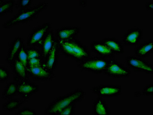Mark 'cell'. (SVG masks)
<instances>
[{"label":"cell","instance_id":"52a82bcc","mask_svg":"<svg viewBox=\"0 0 153 115\" xmlns=\"http://www.w3.org/2000/svg\"><path fill=\"white\" fill-rule=\"evenodd\" d=\"M103 74L114 78H126L131 75V71L121 63L116 60L114 58L109 59L108 63Z\"/></svg>","mask_w":153,"mask_h":115},{"label":"cell","instance_id":"ba28073f","mask_svg":"<svg viewBox=\"0 0 153 115\" xmlns=\"http://www.w3.org/2000/svg\"><path fill=\"white\" fill-rule=\"evenodd\" d=\"M91 91L98 97L102 98H115L121 95L122 88L121 85H98L91 88Z\"/></svg>","mask_w":153,"mask_h":115},{"label":"cell","instance_id":"1f68e13d","mask_svg":"<svg viewBox=\"0 0 153 115\" xmlns=\"http://www.w3.org/2000/svg\"><path fill=\"white\" fill-rule=\"evenodd\" d=\"M144 7L146 10L152 11L153 10V0H150L147 1L145 3Z\"/></svg>","mask_w":153,"mask_h":115},{"label":"cell","instance_id":"44dd1931","mask_svg":"<svg viewBox=\"0 0 153 115\" xmlns=\"http://www.w3.org/2000/svg\"><path fill=\"white\" fill-rule=\"evenodd\" d=\"M28 100H29L22 97L19 99L11 98L2 104L1 109L3 111L6 112H13L26 103Z\"/></svg>","mask_w":153,"mask_h":115},{"label":"cell","instance_id":"7c38bea8","mask_svg":"<svg viewBox=\"0 0 153 115\" xmlns=\"http://www.w3.org/2000/svg\"><path fill=\"white\" fill-rule=\"evenodd\" d=\"M60 52L58 42L56 39L52 49L43 61V66L50 71L54 72L58 64Z\"/></svg>","mask_w":153,"mask_h":115},{"label":"cell","instance_id":"9c48e42d","mask_svg":"<svg viewBox=\"0 0 153 115\" xmlns=\"http://www.w3.org/2000/svg\"><path fill=\"white\" fill-rule=\"evenodd\" d=\"M29 77L36 81L46 82L54 79L56 75L54 72H51L43 66L27 68Z\"/></svg>","mask_w":153,"mask_h":115},{"label":"cell","instance_id":"7402d4cb","mask_svg":"<svg viewBox=\"0 0 153 115\" xmlns=\"http://www.w3.org/2000/svg\"><path fill=\"white\" fill-rule=\"evenodd\" d=\"M18 93V83L13 81L7 83L6 86L1 94V98L2 100H7L16 96Z\"/></svg>","mask_w":153,"mask_h":115},{"label":"cell","instance_id":"f546056e","mask_svg":"<svg viewBox=\"0 0 153 115\" xmlns=\"http://www.w3.org/2000/svg\"><path fill=\"white\" fill-rule=\"evenodd\" d=\"M43 60L42 58H33V59L29 60L27 67L38 66L43 65Z\"/></svg>","mask_w":153,"mask_h":115},{"label":"cell","instance_id":"7a4b0ae2","mask_svg":"<svg viewBox=\"0 0 153 115\" xmlns=\"http://www.w3.org/2000/svg\"><path fill=\"white\" fill-rule=\"evenodd\" d=\"M86 93L81 88L76 89L63 95L58 96L52 101L45 110V115H58L59 112L72 104L80 102Z\"/></svg>","mask_w":153,"mask_h":115},{"label":"cell","instance_id":"e0dca14e","mask_svg":"<svg viewBox=\"0 0 153 115\" xmlns=\"http://www.w3.org/2000/svg\"><path fill=\"white\" fill-rule=\"evenodd\" d=\"M134 55L145 59L153 53V40L149 39L136 46L133 51Z\"/></svg>","mask_w":153,"mask_h":115},{"label":"cell","instance_id":"836d02e7","mask_svg":"<svg viewBox=\"0 0 153 115\" xmlns=\"http://www.w3.org/2000/svg\"><path fill=\"white\" fill-rule=\"evenodd\" d=\"M141 96H142V94H141V92H140V91H137V92H135V97H140Z\"/></svg>","mask_w":153,"mask_h":115},{"label":"cell","instance_id":"ac0fdd59","mask_svg":"<svg viewBox=\"0 0 153 115\" xmlns=\"http://www.w3.org/2000/svg\"><path fill=\"white\" fill-rule=\"evenodd\" d=\"M55 40L56 38L54 31L51 29L43 40L39 48L43 61L52 49Z\"/></svg>","mask_w":153,"mask_h":115},{"label":"cell","instance_id":"8992f818","mask_svg":"<svg viewBox=\"0 0 153 115\" xmlns=\"http://www.w3.org/2000/svg\"><path fill=\"white\" fill-rule=\"evenodd\" d=\"M125 64L131 71L148 75L153 74V64L143 58L135 55H128L125 59Z\"/></svg>","mask_w":153,"mask_h":115},{"label":"cell","instance_id":"5bb4252c","mask_svg":"<svg viewBox=\"0 0 153 115\" xmlns=\"http://www.w3.org/2000/svg\"><path fill=\"white\" fill-rule=\"evenodd\" d=\"M39 90L37 84L29 80H23L18 83V91L21 97L29 100L30 97Z\"/></svg>","mask_w":153,"mask_h":115},{"label":"cell","instance_id":"ffe728a7","mask_svg":"<svg viewBox=\"0 0 153 115\" xmlns=\"http://www.w3.org/2000/svg\"><path fill=\"white\" fill-rule=\"evenodd\" d=\"M115 55H122L125 53L124 45L120 41L115 37H107L102 40Z\"/></svg>","mask_w":153,"mask_h":115},{"label":"cell","instance_id":"4dcf8cb0","mask_svg":"<svg viewBox=\"0 0 153 115\" xmlns=\"http://www.w3.org/2000/svg\"><path fill=\"white\" fill-rule=\"evenodd\" d=\"M76 104H72L69 105L59 112L58 115H74Z\"/></svg>","mask_w":153,"mask_h":115},{"label":"cell","instance_id":"4316f807","mask_svg":"<svg viewBox=\"0 0 153 115\" xmlns=\"http://www.w3.org/2000/svg\"><path fill=\"white\" fill-rule=\"evenodd\" d=\"M27 53L28 60L36 58H42L40 50L36 47H27Z\"/></svg>","mask_w":153,"mask_h":115},{"label":"cell","instance_id":"8fae6325","mask_svg":"<svg viewBox=\"0 0 153 115\" xmlns=\"http://www.w3.org/2000/svg\"><path fill=\"white\" fill-rule=\"evenodd\" d=\"M81 27L78 26H66L59 28L54 32L57 40L67 41L78 38L81 32Z\"/></svg>","mask_w":153,"mask_h":115},{"label":"cell","instance_id":"6da1fadb","mask_svg":"<svg viewBox=\"0 0 153 115\" xmlns=\"http://www.w3.org/2000/svg\"><path fill=\"white\" fill-rule=\"evenodd\" d=\"M48 6V2L42 1L29 8L19 10L17 13L2 24V27L5 29H10L19 24L32 21L46 10Z\"/></svg>","mask_w":153,"mask_h":115},{"label":"cell","instance_id":"3957f363","mask_svg":"<svg viewBox=\"0 0 153 115\" xmlns=\"http://www.w3.org/2000/svg\"><path fill=\"white\" fill-rule=\"evenodd\" d=\"M57 41L61 52L73 60L80 62L91 56L89 49L78 38Z\"/></svg>","mask_w":153,"mask_h":115},{"label":"cell","instance_id":"4fadbf2b","mask_svg":"<svg viewBox=\"0 0 153 115\" xmlns=\"http://www.w3.org/2000/svg\"><path fill=\"white\" fill-rule=\"evenodd\" d=\"M90 47L91 51L98 56L107 59L114 58L115 54L113 51L102 40L93 41Z\"/></svg>","mask_w":153,"mask_h":115},{"label":"cell","instance_id":"484cf974","mask_svg":"<svg viewBox=\"0 0 153 115\" xmlns=\"http://www.w3.org/2000/svg\"><path fill=\"white\" fill-rule=\"evenodd\" d=\"M33 2L32 0H18L15 2V7L19 10L26 9L31 7Z\"/></svg>","mask_w":153,"mask_h":115},{"label":"cell","instance_id":"cb8c5ba5","mask_svg":"<svg viewBox=\"0 0 153 115\" xmlns=\"http://www.w3.org/2000/svg\"><path fill=\"white\" fill-rule=\"evenodd\" d=\"M19 61L21 62L26 68L28 66V56L27 53V46L26 45H24L21 48L16 58Z\"/></svg>","mask_w":153,"mask_h":115},{"label":"cell","instance_id":"2e32d148","mask_svg":"<svg viewBox=\"0 0 153 115\" xmlns=\"http://www.w3.org/2000/svg\"><path fill=\"white\" fill-rule=\"evenodd\" d=\"M24 44L23 39L19 36L14 38L9 45L5 61L9 65L16 59L19 52Z\"/></svg>","mask_w":153,"mask_h":115},{"label":"cell","instance_id":"30bf717a","mask_svg":"<svg viewBox=\"0 0 153 115\" xmlns=\"http://www.w3.org/2000/svg\"><path fill=\"white\" fill-rule=\"evenodd\" d=\"M143 37V29L138 27H133L126 30L122 36L121 41L124 46H136Z\"/></svg>","mask_w":153,"mask_h":115},{"label":"cell","instance_id":"f1b7e54d","mask_svg":"<svg viewBox=\"0 0 153 115\" xmlns=\"http://www.w3.org/2000/svg\"><path fill=\"white\" fill-rule=\"evenodd\" d=\"M142 96H153V84L152 83L146 85L141 91Z\"/></svg>","mask_w":153,"mask_h":115},{"label":"cell","instance_id":"d6986e66","mask_svg":"<svg viewBox=\"0 0 153 115\" xmlns=\"http://www.w3.org/2000/svg\"><path fill=\"white\" fill-rule=\"evenodd\" d=\"M92 113L95 115H110L111 111L103 98L98 96L93 103Z\"/></svg>","mask_w":153,"mask_h":115},{"label":"cell","instance_id":"d4e9b609","mask_svg":"<svg viewBox=\"0 0 153 115\" xmlns=\"http://www.w3.org/2000/svg\"><path fill=\"white\" fill-rule=\"evenodd\" d=\"M11 77L10 71L5 66H1L0 67V82L4 83L7 82Z\"/></svg>","mask_w":153,"mask_h":115},{"label":"cell","instance_id":"277c9868","mask_svg":"<svg viewBox=\"0 0 153 115\" xmlns=\"http://www.w3.org/2000/svg\"><path fill=\"white\" fill-rule=\"evenodd\" d=\"M109 59L101 57L90 56L84 60L79 62L78 67L81 71L96 74L103 73L107 67Z\"/></svg>","mask_w":153,"mask_h":115},{"label":"cell","instance_id":"d6a6232c","mask_svg":"<svg viewBox=\"0 0 153 115\" xmlns=\"http://www.w3.org/2000/svg\"><path fill=\"white\" fill-rule=\"evenodd\" d=\"M79 5L82 7H86L87 6V1H79Z\"/></svg>","mask_w":153,"mask_h":115},{"label":"cell","instance_id":"83f0119b","mask_svg":"<svg viewBox=\"0 0 153 115\" xmlns=\"http://www.w3.org/2000/svg\"><path fill=\"white\" fill-rule=\"evenodd\" d=\"M14 114L16 115H37V112L36 111L30 107H24L20 110L17 111Z\"/></svg>","mask_w":153,"mask_h":115},{"label":"cell","instance_id":"5b68a950","mask_svg":"<svg viewBox=\"0 0 153 115\" xmlns=\"http://www.w3.org/2000/svg\"><path fill=\"white\" fill-rule=\"evenodd\" d=\"M51 29V24L50 22L43 23L35 27L28 36L26 46L40 48L42 41Z\"/></svg>","mask_w":153,"mask_h":115},{"label":"cell","instance_id":"9a60e30c","mask_svg":"<svg viewBox=\"0 0 153 115\" xmlns=\"http://www.w3.org/2000/svg\"><path fill=\"white\" fill-rule=\"evenodd\" d=\"M10 66L14 75L13 80L16 83H19L23 80L29 79L27 68L17 58L12 62Z\"/></svg>","mask_w":153,"mask_h":115},{"label":"cell","instance_id":"603a6c76","mask_svg":"<svg viewBox=\"0 0 153 115\" xmlns=\"http://www.w3.org/2000/svg\"><path fill=\"white\" fill-rule=\"evenodd\" d=\"M16 1L14 0H0V16L13 13Z\"/></svg>","mask_w":153,"mask_h":115}]
</instances>
